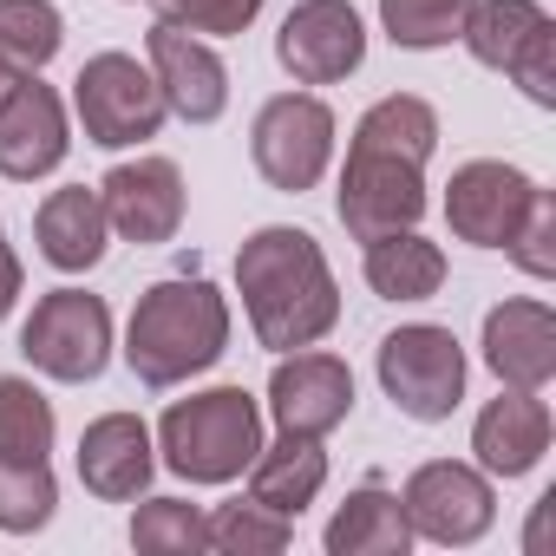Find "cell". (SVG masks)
<instances>
[{
  "label": "cell",
  "instance_id": "obj_1",
  "mask_svg": "<svg viewBox=\"0 0 556 556\" xmlns=\"http://www.w3.org/2000/svg\"><path fill=\"white\" fill-rule=\"evenodd\" d=\"M439 151V112L413 92H387L380 105L361 112L348 170H341V223L354 242L413 229L426 216V157Z\"/></svg>",
  "mask_w": 556,
  "mask_h": 556
},
{
  "label": "cell",
  "instance_id": "obj_2",
  "mask_svg": "<svg viewBox=\"0 0 556 556\" xmlns=\"http://www.w3.org/2000/svg\"><path fill=\"white\" fill-rule=\"evenodd\" d=\"M236 295L268 354L315 348L341 321V289H334L321 242L289 223H268L236 249Z\"/></svg>",
  "mask_w": 556,
  "mask_h": 556
},
{
  "label": "cell",
  "instance_id": "obj_3",
  "mask_svg": "<svg viewBox=\"0 0 556 556\" xmlns=\"http://www.w3.org/2000/svg\"><path fill=\"white\" fill-rule=\"evenodd\" d=\"M223 348H229V302L203 275H177V282L144 289L131 308V328H125V361L157 393L216 367Z\"/></svg>",
  "mask_w": 556,
  "mask_h": 556
},
{
  "label": "cell",
  "instance_id": "obj_4",
  "mask_svg": "<svg viewBox=\"0 0 556 556\" xmlns=\"http://www.w3.org/2000/svg\"><path fill=\"white\" fill-rule=\"evenodd\" d=\"M157 452L190 484H229L262 452V406L242 387H210L157 419Z\"/></svg>",
  "mask_w": 556,
  "mask_h": 556
},
{
  "label": "cell",
  "instance_id": "obj_5",
  "mask_svg": "<svg viewBox=\"0 0 556 556\" xmlns=\"http://www.w3.org/2000/svg\"><path fill=\"white\" fill-rule=\"evenodd\" d=\"M458 40L478 66L510 73L536 105H556V21L536 0H471Z\"/></svg>",
  "mask_w": 556,
  "mask_h": 556
},
{
  "label": "cell",
  "instance_id": "obj_6",
  "mask_svg": "<svg viewBox=\"0 0 556 556\" xmlns=\"http://www.w3.org/2000/svg\"><path fill=\"white\" fill-rule=\"evenodd\" d=\"M21 354L34 361V374L86 387L112 361V308L86 289H53L34 302V315L21 328Z\"/></svg>",
  "mask_w": 556,
  "mask_h": 556
},
{
  "label": "cell",
  "instance_id": "obj_7",
  "mask_svg": "<svg viewBox=\"0 0 556 556\" xmlns=\"http://www.w3.org/2000/svg\"><path fill=\"white\" fill-rule=\"evenodd\" d=\"M380 387L406 419L439 426L465 400V348L452 341V328H432V321L393 328L380 341Z\"/></svg>",
  "mask_w": 556,
  "mask_h": 556
},
{
  "label": "cell",
  "instance_id": "obj_8",
  "mask_svg": "<svg viewBox=\"0 0 556 556\" xmlns=\"http://www.w3.org/2000/svg\"><path fill=\"white\" fill-rule=\"evenodd\" d=\"M249 157L268 190H289V197L315 190L334 157V112L315 92H275L249 125Z\"/></svg>",
  "mask_w": 556,
  "mask_h": 556
},
{
  "label": "cell",
  "instance_id": "obj_9",
  "mask_svg": "<svg viewBox=\"0 0 556 556\" xmlns=\"http://www.w3.org/2000/svg\"><path fill=\"white\" fill-rule=\"evenodd\" d=\"M73 112H79V125H86L92 144L125 151V144L157 138V125H164L170 105H164L151 66H138L131 53H92L79 66V79H73Z\"/></svg>",
  "mask_w": 556,
  "mask_h": 556
},
{
  "label": "cell",
  "instance_id": "obj_10",
  "mask_svg": "<svg viewBox=\"0 0 556 556\" xmlns=\"http://www.w3.org/2000/svg\"><path fill=\"white\" fill-rule=\"evenodd\" d=\"M400 504H406L413 536L445 543V549L478 543V536L491 530V517H497L491 478H484L478 465H458V458H432V465H419V471L406 478Z\"/></svg>",
  "mask_w": 556,
  "mask_h": 556
},
{
  "label": "cell",
  "instance_id": "obj_11",
  "mask_svg": "<svg viewBox=\"0 0 556 556\" xmlns=\"http://www.w3.org/2000/svg\"><path fill=\"white\" fill-rule=\"evenodd\" d=\"M275 60L295 86H341L367 60V27L348 0H302L275 34Z\"/></svg>",
  "mask_w": 556,
  "mask_h": 556
},
{
  "label": "cell",
  "instance_id": "obj_12",
  "mask_svg": "<svg viewBox=\"0 0 556 556\" xmlns=\"http://www.w3.org/2000/svg\"><path fill=\"white\" fill-rule=\"evenodd\" d=\"M530 197H536V184H530L517 164H504V157H471V164H458L452 184H445V223H452V236L471 242V249H510L517 223L530 216Z\"/></svg>",
  "mask_w": 556,
  "mask_h": 556
},
{
  "label": "cell",
  "instance_id": "obj_13",
  "mask_svg": "<svg viewBox=\"0 0 556 556\" xmlns=\"http://www.w3.org/2000/svg\"><path fill=\"white\" fill-rule=\"evenodd\" d=\"M66 105L40 73H14V86L0 92V177L34 184L66 164Z\"/></svg>",
  "mask_w": 556,
  "mask_h": 556
},
{
  "label": "cell",
  "instance_id": "obj_14",
  "mask_svg": "<svg viewBox=\"0 0 556 556\" xmlns=\"http://www.w3.org/2000/svg\"><path fill=\"white\" fill-rule=\"evenodd\" d=\"M99 197H105V223H112L125 242H138V249L170 242V236L184 229V170H177L170 157L112 164L105 184H99Z\"/></svg>",
  "mask_w": 556,
  "mask_h": 556
},
{
  "label": "cell",
  "instance_id": "obj_15",
  "mask_svg": "<svg viewBox=\"0 0 556 556\" xmlns=\"http://www.w3.org/2000/svg\"><path fill=\"white\" fill-rule=\"evenodd\" d=\"M268 413L282 432H308L328 439L348 413H354V374L334 354H282V367L268 374Z\"/></svg>",
  "mask_w": 556,
  "mask_h": 556
},
{
  "label": "cell",
  "instance_id": "obj_16",
  "mask_svg": "<svg viewBox=\"0 0 556 556\" xmlns=\"http://www.w3.org/2000/svg\"><path fill=\"white\" fill-rule=\"evenodd\" d=\"M144 53H151V79H157L164 105H170L184 125H216V118H223V105H229V73H223V60H216L197 34L157 21V27L144 34Z\"/></svg>",
  "mask_w": 556,
  "mask_h": 556
},
{
  "label": "cell",
  "instance_id": "obj_17",
  "mask_svg": "<svg viewBox=\"0 0 556 556\" xmlns=\"http://www.w3.org/2000/svg\"><path fill=\"white\" fill-rule=\"evenodd\" d=\"M484 367L504 387L543 393L556 380V315H549V302H536V295L497 302L484 315Z\"/></svg>",
  "mask_w": 556,
  "mask_h": 556
},
{
  "label": "cell",
  "instance_id": "obj_18",
  "mask_svg": "<svg viewBox=\"0 0 556 556\" xmlns=\"http://www.w3.org/2000/svg\"><path fill=\"white\" fill-rule=\"evenodd\" d=\"M157 471V439L138 413H105L79 439V484L105 504H131Z\"/></svg>",
  "mask_w": 556,
  "mask_h": 556
},
{
  "label": "cell",
  "instance_id": "obj_19",
  "mask_svg": "<svg viewBox=\"0 0 556 556\" xmlns=\"http://www.w3.org/2000/svg\"><path fill=\"white\" fill-rule=\"evenodd\" d=\"M471 452H478V465H484L491 478H523V471H536V458L549 452V406H543L536 393H523V387H504V393L478 413Z\"/></svg>",
  "mask_w": 556,
  "mask_h": 556
},
{
  "label": "cell",
  "instance_id": "obj_20",
  "mask_svg": "<svg viewBox=\"0 0 556 556\" xmlns=\"http://www.w3.org/2000/svg\"><path fill=\"white\" fill-rule=\"evenodd\" d=\"M34 236H40V255H47L60 275H86V268H99V262H105V236H112V223H105V197L86 190V184L53 190V197L40 203V216H34Z\"/></svg>",
  "mask_w": 556,
  "mask_h": 556
},
{
  "label": "cell",
  "instance_id": "obj_21",
  "mask_svg": "<svg viewBox=\"0 0 556 556\" xmlns=\"http://www.w3.org/2000/svg\"><path fill=\"white\" fill-rule=\"evenodd\" d=\"M321 484H328V452L308 432H282L275 445H262L249 458V497L282 510V517H302L321 497Z\"/></svg>",
  "mask_w": 556,
  "mask_h": 556
},
{
  "label": "cell",
  "instance_id": "obj_22",
  "mask_svg": "<svg viewBox=\"0 0 556 556\" xmlns=\"http://www.w3.org/2000/svg\"><path fill=\"white\" fill-rule=\"evenodd\" d=\"M367 289L380 302H426L445 289V255L419 229H387L367 236Z\"/></svg>",
  "mask_w": 556,
  "mask_h": 556
},
{
  "label": "cell",
  "instance_id": "obj_23",
  "mask_svg": "<svg viewBox=\"0 0 556 556\" xmlns=\"http://www.w3.org/2000/svg\"><path fill=\"white\" fill-rule=\"evenodd\" d=\"M406 543H413L406 504L380 484H361L328 517V556H406Z\"/></svg>",
  "mask_w": 556,
  "mask_h": 556
},
{
  "label": "cell",
  "instance_id": "obj_24",
  "mask_svg": "<svg viewBox=\"0 0 556 556\" xmlns=\"http://www.w3.org/2000/svg\"><path fill=\"white\" fill-rule=\"evenodd\" d=\"M203 536H210V549H223V556H275V549L295 543V517L268 510V504H255V497H236V504H223L216 517H203Z\"/></svg>",
  "mask_w": 556,
  "mask_h": 556
},
{
  "label": "cell",
  "instance_id": "obj_25",
  "mask_svg": "<svg viewBox=\"0 0 556 556\" xmlns=\"http://www.w3.org/2000/svg\"><path fill=\"white\" fill-rule=\"evenodd\" d=\"M66 47V21L53 0H0V60L14 73H40Z\"/></svg>",
  "mask_w": 556,
  "mask_h": 556
},
{
  "label": "cell",
  "instance_id": "obj_26",
  "mask_svg": "<svg viewBox=\"0 0 556 556\" xmlns=\"http://www.w3.org/2000/svg\"><path fill=\"white\" fill-rule=\"evenodd\" d=\"M53 452V400L8 374L0 380V458H47Z\"/></svg>",
  "mask_w": 556,
  "mask_h": 556
},
{
  "label": "cell",
  "instance_id": "obj_27",
  "mask_svg": "<svg viewBox=\"0 0 556 556\" xmlns=\"http://www.w3.org/2000/svg\"><path fill=\"white\" fill-rule=\"evenodd\" d=\"M53 504H60V484L47 458H0V530H14V536L47 530Z\"/></svg>",
  "mask_w": 556,
  "mask_h": 556
},
{
  "label": "cell",
  "instance_id": "obj_28",
  "mask_svg": "<svg viewBox=\"0 0 556 556\" xmlns=\"http://www.w3.org/2000/svg\"><path fill=\"white\" fill-rule=\"evenodd\" d=\"M465 14H471V0H380V27L406 53L452 47L465 34Z\"/></svg>",
  "mask_w": 556,
  "mask_h": 556
},
{
  "label": "cell",
  "instance_id": "obj_29",
  "mask_svg": "<svg viewBox=\"0 0 556 556\" xmlns=\"http://www.w3.org/2000/svg\"><path fill=\"white\" fill-rule=\"evenodd\" d=\"M131 549H144V556H197V549H210L203 510L184 504V497H144L138 517H131Z\"/></svg>",
  "mask_w": 556,
  "mask_h": 556
},
{
  "label": "cell",
  "instance_id": "obj_30",
  "mask_svg": "<svg viewBox=\"0 0 556 556\" xmlns=\"http://www.w3.org/2000/svg\"><path fill=\"white\" fill-rule=\"evenodd\" d=\"M504 255H510L523 275H536V282H549V275H556V197H549V190L530 197V216L517 223V236H510Z\"/></svg>",
  "mask_w": 556,
  "mask_h": 556
},
{
  "label": "cell",
  "instance_id": "obj_31",
  "mask_svg": "<svg viewBox=\"0 0 556 556\" xmlns=\"http://www.w3.org/2000/svg\"><path fill=\"white\" fill-rule=\"evenodd\" d=\"M157 8H164V21L184 27V34H216V40H229V34H249V27H255L262 0H157Z\"/></svg>",
  "mask_w": 556,
  "mask_h": 556
},
{
  "label": "cell",
  "instance_id": "obj_32",
  "mask_svg": "<svg viewBox=\"0 0 556 556\" xmlns=\"http://www.w3.org/2000/svg\"><path fill=\"white\" fill-rule=\"evenodd\" d=\"M14 302H21V262L8 249V229H0V321L14 315Z\"/></svg>",
  "mask_w": 556,
  "mask_h": 556
},
{
  "label": "cell",
  "instance_id": "obj_33",
  "mask_svg": "<svg viewBox=\"0 0 556 556\" xmlns=\"http://www.w3.org/2000/svg\"><path fill=\"white\" fill-rule=\"evenodd\" d=\"M8 86H14V66H8V60H0V92H8Z\"/></svg>",
  "mask_w": 556,
  "mask_h": 556
}]
</instances>
